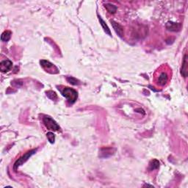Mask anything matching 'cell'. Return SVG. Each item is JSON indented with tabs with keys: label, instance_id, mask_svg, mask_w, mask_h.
<instances>
[{
	"label": "cell",
	"instance_id": "13",
	"mask_svg": "<svg viewBox=\"0 0 188 188\" xmlns=\"http://www.w3.org/2000/svg\"><path fill=\"white\" fill-rule=\"evenodd\" d=\"M105 8L107 9V10H108L110 14H114L118 9L117 7L110 3L106 4V5H105Z\"/></svg>",
	"mask_w": 188,
	"mask_h": 188
},
{
	"label": "cell",
	"instance_id": "3",
	"mask_svg": "<svg viewBox=\"0 0 188 188\" xmlns=\"http://www.w3.org/2000/svg\"><path fill=\"white\" fill-rule=\"evenodd\" d=\"M36 151H37L36 149H33V150H30V151H28L27 152H26L24 155H22V157L19 158V159H17V160L16 161V163H14V170H16L17 169H18V167L21 166L22 165H23L25 162H27L28 159H29V158L32 157V156H33V155H35Z\"/></svg>",
	"mask_w": 188,
	"mask_h": 188
},
{
	"label": "cell",
	"instance_id": "17",
	"mask_svg": "<svg viewBox=\"0 0 188 188\" xmlns=\"http://www.w3.org/2000/svg\"><path fill=\"white\" fill-rule=\"evenodd\" d=\"M46 137L47 139H48V140L49 141V143H54V140H55V136H54V135L52 132H48L46 134Z\"/></svg>",
	"mask_w": 188,
	"mask_h": 188
},
{
	"label": "cell",
	"instance_id": "8",
	"mask_svg": "<svg viewBox=\"0 0 188 188\" xmlns=\"http://www.w3.org/2000/svg\"><path fill=\"white\" fill-rule=\"evenodd\" d=\"M181 27L182 26L180 24L175 23V22H169L166 24V28L169 31H172V32L178 31L180 29H181Z\"/></svg>",
	"mask_w": 188,
	"mask_h": 188
},
{
	"label": "cell",
	"instance_id": "6",
	"mask_svg": "<svg viewBox=\"0 0 188 188\" xmlns=\"http://www.w3.org/2000/svg\"><path fill=\"white\" fill-rule=\"evenodd\" d=\"M13 67V63L9 60H6V61H3L0 63V70L2 72L5 73L8 72L9 71L11 70Z\"/></svg>",
	"mask_w": 188,
	"mask_h": 188
},
{
	"label": "cell",
	"instance_id": "15",
	"mask_svg": "<svg viewBox=\"0 0 188 188\" xmlns=\"http://www.w3.org/2000/svg\"><path fill=\"white\" fill-rule=\"evenodd\" d=\"M66 80L69 83L73 84V85H77V84H80V81L78 80H76V78L73 77V76H68L66 78Z\"/></svg>",
	"mask_w": 188,
	"mask_h": 188
},
{
	"label": "cell",
	"instance_id": "12",
	"mask_svg": "<svg viewBox=\"0 0 188 188\" xmlns=\"http://www.w3.org/2000/svg\"><path fill=\"white\" fill-rule=\"evenodd\" d=\"M159 167V162L156 159H152L149 163L148 170H149L150 171H152V170H155L156 169H157Z\"/></svg>",
	"mask_w": 188,
	"mask_h": 188
},
{
	"label": "cell",
	"instance_id": "7",
	"mask_svg": "<svg viewBox=\"0 0 188 188\" xmlns=\"http://www.w3.org/2000/svg\"><path fill=\"white\" fill-rule=\"evenodd\" d=\"M181 74L182 76L186 78L188 74V63H187V54H185L184 57L183 62H182V66L181 69Z\"/></svg>",
	"mask_w": 188,
	"mask_h": 188
},
{
	"label": "cell",
	"instance_id": "14",
	"mask_svg": "<svg viewBox=\"0 0 188 188\" xmlns=\"http://www.w3.org/2000/svg\"><path fill=\"white\" fill-rule=\"evenodd\" d=\"M12 33L10 31H5L1 35V40L2 41H8L10 39Z\"/></svg>",
	"mask_w": 188,
	"mask_h": 188
},
{
	"label": "cell",
	"instance_id": "11",
	"mask_svg": "<svg viewBox=\"0 0 188 188\" xmlns=\"http://www.w3.org/2000/svg\"><path fill=\"white\" fill-rule=\"evenodd\" d=\"M108 154L111 156L113 154L112 148H103L101 149V157H108Z\"/></svg>",
	"mask_w": 188,
	"mask_h": 188
},
{
	"label": "cell",
	"instance_id": "16",
	"mask_svg": "<svg viewBox=\"0 0 188 188\" xmlns=\"http://www.w3.org/2000/svg\"><path fill=\"white\" fill-rule=\"evenodd\" d=\"M46 95H47V96L50 99H52V100H54V99H57V94H56L55 92H54V91H50L46 92Z\"/></svg>",
	"mask_w": 188,
	"mask_h": 188
},
{
	"label": "cell",
	"instance_id": "9",
	"mask_svg": "<svg viewBox=\"0 0 188 188\" xmlns=\"http://www.w3.org/2000/svg\"><path fill=\"white\" fill-rule=\"evenodd\" d=\"M111 24H112V27H113L115 31H116V33L118 34V35L119 37H122L123 35V27H122L121 25H120L119 24H118L117 22H114V21H110Z\"/></svg>",
	"mask_w": 188,
	"mask_h": 188
},
{
	"label": "cell",
	"instance_id": "10",
	"mask_svg": "<svg viewBox=\"0 0 188 188\" xmlns=\"http://www.w3.org/2000/svg\"><path fill=\"white\" fill-rule=\"evenodd\" d=\"M98 18H99V22H100L101 27H102L103 29H104V31L105 32V33H106V34H108V35H110V36H112V35H111V32H110V28L108 27V26L107 25L106 23H105L104 21L102 19V18H101V17L99 16V15H98Z\"/></svg>",
	"mask_w": 188,
	"mask_h": 188
},
{
	"label": "cell",
	"instance_id": "2",
	"mask_svg": "<svg viewBox=\"0 0 188 188\" xmlns=\"http://www.w3.org/2000/svg\"><path fill=\"white\" fill-rule=\"evenodd\" d=\"M61 92L63 96L66 98L68 101L71 104H73L74 103H75V101H76L78 98V93L76 92V90L73 89V88L65 87L62 90Z\"/></svg>",
	"mask_w": 188,
	"mask_h": 188
},
{
	"label": "cell",
	"instance_id": "1",
	"mask_svg": "<svg viewBox=\"0 0 188 188\" xmlns=\"http://www.w3.org/2000/svg\"><path fill=\"white\" fill-rule=\"evenodd\" d=\"M169 73L167 71L165 70H159L157 71L155 76V82L159 87H164L166 85L169 81Z\"/></svg>",
	"mask_w": 188,
	"mask_h": 188
},
{
	"label": "cell",
	"instance_id": "5",
	"mask_svg": "<svg viewBox=\"0 0 188 188\" xmlns=\"http://www.w3.org/2000/svg\"><path fill=\"white\" fill-rule=\"evenodd\" d=\"M40 63L41 66L44 68V69H45L46 71H48V72L52 73V74H56V73L58 72L57 68L54 66V64L50 63L49 61L42 60V61H41Z\"/></svg>",
	"mask_w": 188,
	"mask_h": 188
},
{
	"label": "cell",
	"instance_id": "4",
	"mask_svg": "<svg viewBox=\"0 0 188 188\" xmlns=\"http://www.w3.org/2000/svg\"><path fill=\"white\" fill-rule=\"evenodd\" d=\"M43 121H44V125L46 126V127L48 129H49V130L58 131L61 129V127L57 124V122L54 121V119H52V118L49 117V116H45L43 118Z\"/></svg>",
	"mask_w": 188,
	"mask_h": 188
}]
</instances>
